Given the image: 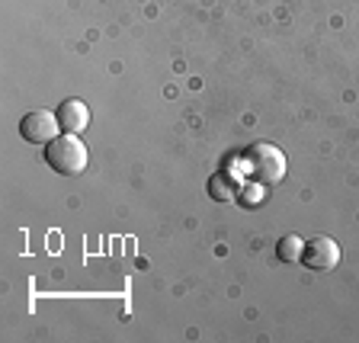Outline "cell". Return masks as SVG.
Here are the masks:
<instances>
[{"label": "cell", "mask_w": 359, "mask_h": 343, "mask_svg": "<svg viewBox=\"0 0 359 343\" xmlns=\"http://www.w3.org/2000/svg\"><path fill=\"white\" fill-rule=\"evenodd\" d=\"M244 170L247 177L260 183V187H273L285 177V154L269 142H260L244 154Z\"/></svg>", "instance_id": "cell-1"}, {"label": "cell", "mask_w": 359, "mask_h": 343, "mask_svg": "<svg viewBox=\"0 0 359 343\" xmlns=\"http://www.w3.org/2000/svg\"><path fill=\"white\" fill-rule=\"evenodd\" d=\"M45 164L61 177H77L87 167V148L77 135H58L55 142L45 144Z\"/></svg>", "instance_id": "cell-2"}, {"label": "cell", "mask_w": 359, "mask_h": 343, "mask_svg": "<svg viewBox=\"0 0 359 343\" xmlns=\"http://www.w3.org/2000/svg\"><path fill=\"white\" fill-rule=\"evenodd\" d=\"M58 132H61L58 112H48V109H32L20 122V135L29 144H48L58 138Z\"/></svg>", "instance_id": "cell-3"}, {"label": "cell", "mask_w": 359, "mask_h": 343, "mask_svg": "<svg viewBox=\"0 0 359 343\" xmlns=\"http://www.w3.org/2000/svg\"><path fill=\"white\" fill-rule=\"evenodd\" d=\"M302 263H305L308 269H321V273H327V269H334L337 263H340V244H337L334 238L318 234V238H311L305 244V250H302Z\"/></svg>", "instance_id": "cell-4"}, {"label": "cell", "mask_w": 359, "mask_h": 343, "mask_svg": "<svg viewBox=\"0 0 359 343\" xmlns=\"http://www.w3.org/2000/svg\"><path fill=\"white\" fill-rule=\"evenodd\" d=\"M58 122H61V132L67 135H81L83 128L90 126V109L83 100H65L58 106Z\"/></svg>", "instance_id": "cell-5"}, {"label": "cell", "mask_w": 359, "mask_h": 343, "mask_svg": "<svg viewBox=\"0 0 359 343\" xmlns=\"http://www.w3.org/2000/svg\"><path fill=\"white\" fill-rule=\"evenodd\" d=\"M209 196L215 202H231L234 196H241V183L234 177H228V173H215L209 180Z\"/></svg>", "instance_id": "cell-6"}, {"label": "cell", "mask_w": 359, "mask_h": 343, "mask_svg": "<svg viewBox=\"0 0 359 343\" xmlns=\"http://www.w3.org/2000/svg\"><path fill=\"white\" fill-rule=\"evenodd\" d=\"M302 250H305V241L295 238V234H285V238H279V244H276V257L283 263L302 260Z\"/></svg>", "instance_id": "cell-7"}]
</instances>
